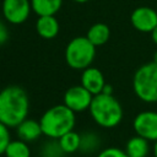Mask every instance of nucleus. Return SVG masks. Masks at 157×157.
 <instances>
[{
	"mask_svg": "<svg viewBox=\"0 0 157 157\" xmlns=\"http://www.w3.org/2000/svg\"><path fill=\"white\" fill-rule=\"evenodd\" d=\"M29 98L27 92L16 85L0 91V121L9 128H16L28 115Z\"/></svg>",
	"mask_w": 157,
	"mask_h": 157,
	"instance_id": "nucleus-1",
	"label": "nucleus"
},
{
	"mask_svg": "<svg viewBox=\"0 0 157 157\" xmlns=\"http://www.w3.org/2000/svg\"><path fill=\"white\" fill-rule=\"evenodd\" d=\"M75 121V112L64 103L50 107L39 119L43 135L48 139H60L66 132L74 130Z\"/></svg>",
	"mask_w": 157,
	"mask_h": 157,
	"instance_id": "nucleus-2",
	"label": "nucleus"
},
{
	"mask_svg": "<svg viewBox=\"0 0 157 157\" xmlns=\"http://www.w3.org/2000/svg\"><path fill=\"white\" fill-rule=\"evenodd\" d=\"M90 114L94 123L102 128L112 129L123 120V107L113 94L99 93L93 96L90 105Z\"/></svg>",
	"mask_w": 157,
	"mask_h": 157,
	"instance_id": "nucleus-3",
	"label": "nucleus"
},
{
	"mask_svg": "<svg viewBox=\"0 0 157 157\" xmlns=\"http://www.w3.org/2000/svg\"><path fill=\"white\" fill-rule=\"evenodd\" d=\"M132 90L140 101L157 103V63H147L135 71Z\"/></svg>",
	"mask_w": 157,
	"mask_h": 157,
	"instance_id": "nucleus-4",
	"label": "nucleus"
},
{
	"mask_svg": "<svg viewBox=\"0 0 157 157\" xmlns=\"http://www.w3.org/2000/svg\"><path fill=\"white\" fill-rule=\"evenodd\" d=\"M94 56L96 47L87 37H75L65 48V61L74 70H85L90 67Z\"/></svg>",
	"mask_w": 157,
	"mask_h": 157,
	"instance_id": "nucleus-5",
	"label": "nucleus"
},
{
	"mask_svg": "<svg viewBox=\"0 0 157 157\" xmlns=\"http://www.w3.org/2000/svg\"><path fill=\"white\" fill-rule=\"evenodd\" d=\"M4 18L12 25H21L27 21L32 11L31 0H2Z\"/></svg>",
	"mask_w": 157,
	"mask_h": 157,
	"instance_id": "nucleus-6",
	"label": "nucleus"
},
{
	"mask_svg": "<svg viewBox=\"0 0 157 157\" xmlns=\"http://www.w3.org/2000/svg\"><path fill=\"white\" fill-rule=\"evenodd\" d=\"M132 128L136 135L151 141H157V112H140L132 120Z\"/></svg>",
	"mask_w": 157,
	"mask_h": 157,
	"instance_id": "nucleus-7",
	"label": "nucleus"
},
{
	"mask_svg": "<svg viewBox=\"0 0 157 157\" xmlns=\"http://www.w3.org/2000/svg\"><path fill=\"white\" fill-rule=\"evenodd\" d=\"M93 94L82 85H76L67 88L64 93V104L75 113H81L90 109Z\"/></svg>",
	"mask_w": 157,
	"mask_h": 157,
	"instance_id": "nucleus-8",
	"label": "nucleus"
},
{
	"mask_svg": "<svg viewBox=\"0 0 157 157\" xmlns=\"http://www.w3.org/2000/svg\"><path fill=\"white\" fill-rule=\"evenodd\" d=\"M130 21L136 31L151 33L157 26V9H152L150 6H139L131 12Z\"/></svg>",
	"mask_w": 157,
	"mask_h": 157,
	"instance_id": "nucleus-9",
	"label": "nucleus"
},
{
	"mask_svg": "<svg viewBox=\"0 0 157 157\" xmlns=\"http://www.w3.org/2000/svg\"><path fill=\"white\" fill-rule=\"evenodd\" d=\"M81 85L90 91L93 96L102 93L104 86H105V81H104V76L102 74V71L97 67L90 66L85 70H82L81 74Z\"/></svg>",
	"mask_w": 157,
	"mask_h": 157,
	"instance_id": "nucleus-10",
	"label": "nucleus"
},
{
	"mask_svg": "<svg viewBox=\"0 0 157 157\" xmlns=\"http://www.w3.org/2000/svg\"><path fill=\"white\" fill-rule=\"evenodd\" d=\"M16 134L20 140L25 142H32L39 139V136L43 135V131L39 121L26 118L20 125L16 126Z\"/></svg>",
	"mask_w": 157,
	"mask_h": 157,
	"instance_id": "nucleus-11",
	"label": "nucleus"
},
{
	"mask_svg": "<svg viewBox=\"0 0 157 157\" xmlns=\"http://www.w3.org/2000/svg\"><path fill=\"white\" fill-rule=\"evenodd\" d=\"M59 29L60 26L55 16H38L36 22V31L42 38L53 39L58 36Z\"/></svg>",
	"mask_w": 157,
	"mask_h": 157,
	"instance_id": "nucleus-12",
	"label": "nucleus"
},
{
	"mask_svg": "<svg viewBox=\"0 0 157 157\" xmlns=\"http://www.w3.org/2000/svg\"><path fill=\"white\" fill-rule=\"evenodd\" d=\"M125 152L128 157H147L150 152V141L135 135L126 141Z\"/></svg>",
	"mask_w": 157,
	"mask_h": 157,
	"instance_id": "nucleus-13",
	"label": "nucleus"
},
{
	"mask_svg": "<svg viewBox=\"0 0 157 157\" xmlns=\"http://www.w3.org/2000/svg\"><path fill=\"white\" fill-rule=\"evenodd\" d=\"M61 5L63 0H31L32 11L38 16H55Z\"/></svg>",
	"mask_w": 157,
	"mask_h": 157,
	"instance_id": "nucleus-14",
	"label": "nucleus"
},
{
	"mask_svg": "<svg viewBox=\"0 0 157 157\" xmlns=\"http://www.w3.org/2000/svg\"><path fill=\"white\" fill-rule=\"evenodd\" d=\"M86 37L94 47H99L108 42V39L110 37V29L105 23L98 22V23L92 25L88 28Z\"/></svg>",
	"mask_w": 157,
	"mask_h": 157,
	"instance_id": "nucleus-15",
	"label": "nucleus"
},
{
	"mask_svg": "<svg viewBox=\"0 0 157 157\" xmlns=\"http://www.w3.org/2000/svg\"><path fill=\"white\" fill-rule=\"evenodd\" d=\"M59 140V144L65 153H75L76 151L80 150V144H81V135L74 130L66 132L63 135Z\"/></svg>",
	"mask_w": 157,
	"mask_h": 157,
	"instance_id": "nucleus-16",
	"label": "nucleus"
},
{
	"mask_svg": "<svg viewBox=\"0 0 157 157\" xmlns=\"http://www.w3.org/2000/svg\"><path fill=\"white\" fill-rule=\"evenodd\" d=\"M6 157H31V148L28 142L22 140H11L7 145L5 153Z\"/></svg>",
	"mask_w": 157,
	"mask_h": 157,
	"instance_id": "nucleus-17",
	"label": "nucleus"
},
{
	"mask_svg": "<svg viewBox=\"0 0 157 157\" xmlns=\"http://www.w3.org/2000/svg\"><path fill=\"white\" fill-rule=\"evenodd\" d=\"M101 146V139L99 136L93 131H87L81 135V144L80 150L82 153H93L96 152Z\"/></svg>",
	"mask_w": 157,
	"mask_h": 157,
	"instance_id": "nucleus-18",
	"label": "nucleus"
},
{
	"mask_svg": "<svg viewBox=\"0 0 157 157\" xmlns=\"http://www.w3.org/2000/svg\"><path fill=\"white\" fill-rule=\"evenodd\" d=\"M65 152L63 151L58 139H49L42 145L40 156L42 157H63Z\"/></svg>",
	"mask_w": 157,
	"mask_h": 157,
	"instance_id": "nucleus-19",
	"label": "nucleus"
},
{
	"mask_svg": "<svg viewBox=\"0 0 157 157\" xmlns=\"http://www.w3.org/2000/svg\"><path fill=\"white\" fill-rule=\"evenodd\" d=\"M9 129H10L9 126H6L4 123L0 121V155L5 153V150L11 141V135Z\"/></svg>",
	"mask_w": 157,
	"mask_h": 157,
	"instance_id": "nucleus-20",
	"label": "nucleus"
},
{
	"mask_svg": "<svg viewBox=\"0 0 157 157\" xmlns=\"http://www.w3.org/2000/svg\"><path fill=\"white\" fill-rule=\"evenodd\" d=\"M97 157H128L125 150L119 147H107L98 152Z\"/></svg>",
	"mask_w": 157,
	"mask_h": 157,
	"instance_id": "nucleus-21",
	"label": "nucleus"
},
{
	"mask_svg": "<svg viewBox=\"0 0 157 157\" xmlns=\"http://www.w3.org/2000/svg\"><path fill=\"white\" fill-rule=\"evenodd\" d=\"M9 39V29L2 21H0V45Z\"/></svg>",
	"mask_w": 157,
	"mask_h": 157,
	"instance_id": "nucleus-22",
	"label": "nucleus"
},
{
	"mask_svg": "<svg viewBox=\"0 0 157 157\" xmlns=\"http://www.w3.org/2000/svg\"><path fill=\"white\" fill-rule=\"evenodd\" d=\"M102 93H105V94H113V87H112L110 85L105 83V86H104V88H103Z\"/></svg>",
	"mask_w": 157,
	"mask_h": 157,
	"instance_id": "nucleus-23",
	"label": "nucleus"
},
{
	"mask_svg": "<svg viewBox=\"0 0 157 157\" xmlns=\"http://www.w3.org/2000/svg\"><path fill=\"white\" fill-rule=\"evenodd\" d=\"M151 38H152V42H153L155 44H157V26L152 29V32H151Z\"/></svg>",
	"mask_w": 157,
	"mask_h": 157,
	"instance_id": "nucleus-24",
	"label": "nucleus"
},
{
	"mask_svg": "<svg viewBox=\"0 0 157 157\" xmlns=\"http://www.w3.org/2000/svg\"><path fill=\"white\" fill-rule=\"evenodd\" d=\"M153 156L157 157V141H155V145H153Z\"/></svg>",
	"mask_w": 157,
	"mask_h": 157,
	"instance_id": "nucleus-25",
	"label": "nucleus"
},
{
	"mask_svg": "<svg viewBox=\"0 0 157 157\" xmlns=\"http://www.w3.org/2000/svg\"><path fill=\"white\" fill-rule=\"evenodd\" d=\"M75 2H78V4H85V2H87V1H90V0H74Z\"/></svg>",
	"mask_w": 157,
	"mask_h": 157,
	"instance_id": "nucleus-26",
	"label": "nucleus"
},
{
	"mask_svg": "<svg viewBox=\"0 0 157 157\" xmlns=\"http://www.w3.org/2000/svg\"><path fill=\"white\" fill-rule=\"evenodd\" d=\"M153 61H155V63H157V52L153 54Z\"/></svg>",
	"mask_w": 157,
	"mask_h": 157,
	"instance_id": "nucleus-27",
	"label": "nucleus"
}]
</instances>
